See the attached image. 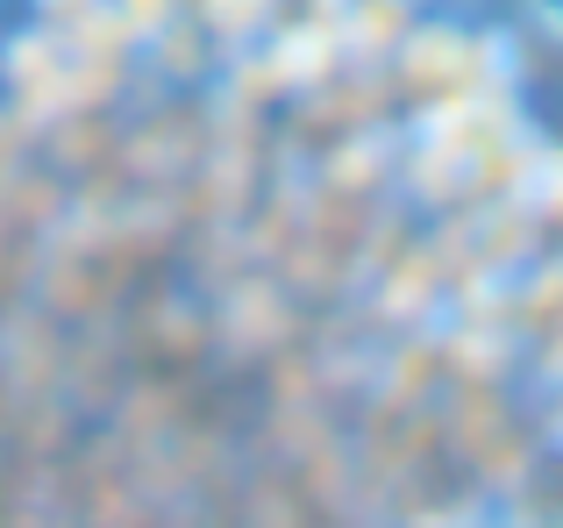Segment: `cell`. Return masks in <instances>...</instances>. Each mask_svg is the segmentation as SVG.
Returning a JSON list of instances; mask_svg holds the SVG:
<instances>
[{
  "label": "cell",
  "mask_w": 563,
  "mask_h": 528,
  "mask_svg": "<svg viewBox=\"0 0 563 528\" xmlns=\"http://www.w3.org/2000/svg\"><path fill=\"white\" fill-rule=\"evenodd\" d=\"M528 8H536V22L550 29V36L563 43V0H528Z\"/></svg>",
  "instance_id": "cell-1"
}]
</instances>
